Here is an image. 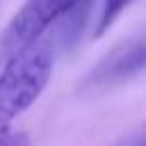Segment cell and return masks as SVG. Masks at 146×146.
<instances>
[{
    "mask_svg": "<svg viewBox=\"0 0 146 146\" xmlns=\"http://www.w3.org/2000/svg\"><path fill=\"white\" fill-rule=\"evenodd\" d=\"M55 66V50L50 39H34L5 57L0 71V135H5L14 119L21 116L46 89Z\"/></svg>",
    "mask_w": 146,
    "mask_h": 146,
    "instance_id": "cell-1",
    "label": "cell"
},
{
    "mask_svg": "<svg viewBox=\"0 0 146 146\" xmlns=\"http://www.w3.org/2000/svg\"><path fill=\"white\" fill-rule=\"evenodd\" d=\"M144 66V41L137 39L130 46H123L121 50H114L107 59L98 64V68L91 73L94 84H107L114 80H123L132 73H139Z\"/></svg>",
    "mask_w": 146,
    "mask_h": 146,
    "instance_id": "cell-3",
    "label": "cell"
},
{
    "mask_svg": "<svg viewBox=\"0 0 146 146\" xmlns=\"http://www.w3.org/2000/svg\"><path fill=\"white\" fill-rule=\"evenodd\" d=\"M125 146H144V137H141V135H137V137L128 139V144H125Z\"/></svg>",
    "mask_w": 146,
    "mask_h": 146,
    "instance_id": "cell-6",
    "label": "cell"
},
{
    "mask_svg": "<svg viewBox=\"0 0 146 146\" xmlns=\"http://www.w3.org/2000/svg\"><path fill=\"white\" fill-rule=\"evenodd\" d=\"M130 2H132V0H105L103 11H100V18H98V25H96V30H94V39H100V36L114 25V21L121 16V11H123Z\"/></svg>",
    "mask_w": 146,
    "mask_h": 146,
    "instance_id": "cell-4",
    "label": "cell"
},
{
    "mask_svg": "<svg viewBox=\"0 0 146 146\" xmlns=\"http://www.w3.org/2000/svg\"><path fill=\"white\" fill-rule=\"evenodd\" d=\"M80 2L84 0H27L2 34L0 57L5 59L30 41L43 36L52 23H57L64 14L73 11Z\"/></svg>",
    "mask_w": 146,
    "mask_h": 146,
    "instance_id": "cell-2",
    "label": "cell"
},
{
    "mask_svg": "<svg viewBox=\"0 0 146 146\" xmlns=\"http://www.w3.org/2000/svg\"><path fill=\"white\" fill-rule=\"evenodd\" d=\"M0 146H30V137L23 130H7L0 135Z\"/></svg>",
    "mask_w": 146,
    "mask_h": 146,
    "instance_id": "cell-5",
    "label": "cell"
}]
</instances>
